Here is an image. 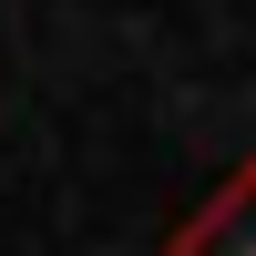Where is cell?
I'll use <instances>...</instances> for the list:
<instances>
[{
  "label": "cell",
  "mask_w": 256,
  "mask_h": 256,
  "mask_svg": "<svg viewBox=\"0 0 256 256\" xmlns=\"http://www.w3.org/2000/svg\"><path fill=\"white\" fill-rule=\"evenodd\" d=\"M164 256H256V164H236V174L164 236Z\"/></svg>",
  "instance_id": "6da1fadb"
}]
</instances>
